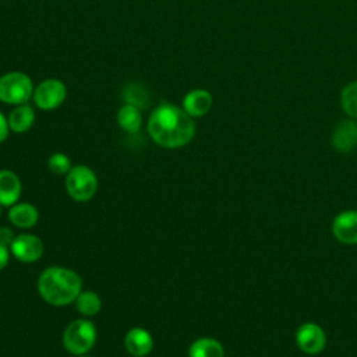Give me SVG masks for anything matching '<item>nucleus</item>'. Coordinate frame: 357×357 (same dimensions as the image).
<instances>
[{"mask_svg":"<svg viewBox=\"0 0 357 357\" xmlns=\"http://www.w3.org/2000/svg\"><path fill=\"white\" fill-rule=\"evenodd\" d=\"M188 357H225V347L215 337H198L190 344Z\"/></svg>","mask_w":357,"mask_h":357,"instance_id":"nucleus-16","label":"nucleus"},{"mask_svg":"<svg viewBox=\"0 0 357 357\" xmlns=\"http://www.w3.org/2000/svg\"><path fill=\"white\" fill-rule=\"evenodd\" d=\"M124 347L134 357H145L153 349V337L145 328H131L124 336Z\"/></svg>","mask_w":357,"mask_h":357,"instance_id":"nucleus-11","label":"nucleus"},{"mask_svg":"<svg viewBox=\"0 0 357 357\" xmlns=\"http://www.w3.org/2000/svg\"><path fill=\"white\" fill-rule=\"evenodd\" d=\"M10 255H11L10 247L0 244V271H3L7 266V264L10 261Z\"/></svg>","mask_w":357,"mask_h":357,"instance_id":"nucleus-24","label":"nucleus"},{"mask_svg":"<svg viewBox=\"0 0 357 357\" xmlns=\"http://www.w3.org/2000/svg\"><path fill=\"white\" fill-rule=\"evenodd\" d=\"M43 243L42 240L31 233L17 234L14 241L10 245L11 255L22 264H33L43 255Z\"/></svg>","mask_w":357,"mask_h":357,"instance_id":"nucleus-8","label":"nucleus"},{"mask_svg":"<svg viewBox=\"0 0 357 357\" xmlns=\"http://www.w3.org/2000/svg\"><path fill=\"white\" fill-rule=\"evenodd\" d=\"M74 303L78 312L84 317H93L102 308L100 297L92 290H82Z\"/></svg>","mask_w":357,"mask_h":357,"instance_id":"nucleus-18","label":"nucleus"},{"mask_svg":"<svg viewBox=\"0 0 357 357\" xmlns=\"http://www.w3.org/2000/svg\"><path fill=\"white\" fill-rule=\"evenodd\" d=\"M49 170L56 176H66L73 167L71 159L63 152H54L47 159Z\"/></svg>","mask_w":357,"mask_h":357,"instance_id":"nucleus-21","label":"nucleus"},{"mask_svg":"<svg viewBox=\"0 0 357 357\" xmlns=\"http://www.w3.org/2000/svg\"><path fill=\"white\" fill-rule=\"evenodd\" d=\"M332 234L342 243L349 245L357 244V209H347L337 213L332 220Z\"/></svg>","mask_w":357,"mask_h":357,"instance_id":"nucleus-9","label":"nucleus"},{"mask_svg":"<svg viewBox=\"0 0 357 357\" xmlns=\"http://www.w3.org/2000/svg\"><path fill=\"white\" fill-rule=\"evenodd\" d=\"M8 220L18 229L33 227L39 220V212L33 204L17 202L8 209Z\"/></svg>","mask_w":357,"mask_h":357,"instance_id":"nucleus-14","label":"nucleus"},{"mask_svg":"<svg viewBox=\"0 0 357 357\" xmlns=\"http://www.w3.org/2000/svg\"><path fill=\"white\" fill-rule=\"evenodd\" d=\"M331 144L337 152H350L357 146V123L354 120L339 121L331 135Z\"/></svg>","mask_w":357,"mask_h":357,"instance_id":"nucleus-10","label":"nucleus"},{"mask_svg":"<svg viewBox=\"0 0 357 357\" xmlns=\"http://www.w3.org/2000/svg\"><path fill=\"white\" fill-rule=\"evenodd\" d=\"M66 191L71 199L86 202L92 199L98 191V177L95 172L85 165H75L66 174Z\"/></svg>","mask_w":357,"mask_h":357,"instance_id":"nucleus-5","label":"nucleus"},{"mask_svg":"<svg viewBox=\"0 0 357 357\" xmlns=\"http://www.w3.org/2000/svg\"><path fill=\"white\" fill-rule=\"evenodd\" d=\"M33 82L22 71H10L0 75V102L7 105H24L33 95Z\"/></svg>","mask_w":357,"mask_h":357,"instance_id":"nucleus-4","label":"nucleus"},{"mask_svg":"<svg viewBox=\"0 0 357 357\" xmlns=\"http://www.w3.org/2000/svg\"><path fill=\"white\" fill-rule=\"evenodd\" d=\"M3 208H4V206H3V205H1V204H0V216H1V215H3Z\"/></svg>","mask_w":357,"mask_h":357,"instance_id":"nucleus-25","label":"nucleus"},{"mask_svg":"<svg viewBox=\"0 0 357 357\" xmlns=\"http://www.w3.org/2000/svg\"><path fill=\"white\" fill-rule=\"evenodd\" d=\"M35 117L36 116H35V110L32 106H29L28 103L18 105L10 112V114L7 117L10 130L17 134L26 132L33 126Z\"/></svg>","mask_w":357,"mask_h":357,"instance_id":"nucleus-15","label":"nucleus"},{"mask_svg":"<svg viewBox=\"0 0 357 357\" xmlns=\"http://www.w3.org/2000/svg\"><path fill=\"white\" fill-rule=\"evenodd\" d=\"M340 105L343 112L351 117L357 119V81L347 84L340 93Z\"/></svg>","mask_w":357,"mask_h":357,"instance_id":"nucleus-19","label":"nucleus"},{"mask_svg":"<svg viewBox=\"0 0 357 357\" xmlns=\"http://www.w3.org/2000/svg\"><path fill=\"white\" fill-rule=\"evenodd\" d=\"M213 105V98L206 89H192L183 98L181 107L192 119L202 117L209 113Z\"/></svg>","mask_w":357,"mask_h":357,"instance_id":"nucleus-12","label":"nucleus"},{"mask_svg":"<svg viewBox=\"0 0 357 357\" xmlns=\"http://www.w3.org/2000/svg\"><path fill=\"white\" fill-rule=\"evenodd\" d=\"M67 98L64 82L56 78H46L33 88V103L40 110H54L63 105Z\"/></svg>","mask_w":357,"mask_h":357,"instance_id":"nucleus-6","label":"nucleus"},{"mask_svg":"<svg viewBox=\"0 0 357 357\" xmlns=\"http://www.w3.org/2000/svg\"><path fill=\"white\" fill-rule=\"evenodd\" d=\"M296 344L297 347L308 354H319L326 346V333L321 325L315 322H304L296 331Z\"/></svg>","mask_w":357,"mask_h":357,"instance_id":"nucleus-7","label":"nucleus"},{"mask_svg":"<svg viewBox=\"0 0 357 357\" xmlns=\"http://www.w3.org/2000/svg\"><path fill=\"white\" fill-rule=\"evenodd\" d=\"M77 357H89L88 354H81V356H77Z\"/></svg>","mask_w":357,"mask_h":357,"instance_id":"nucleus-26","label":"nucleus"},{"mask_svg":"<svg viewBox=\"0 0 357 357\" xmlns=\"http://www.w3.org/2000/svg\"><path fill=\"white\" fill-rule=\"evenodd\" d=\"M22 191V184L17 173L8 169L0 170V204L11 206L18 202Z\"/></svg>","mask_w":357,"mask_h":357,"instance_id":"nucleus-13","label":"nucleus"},{"mask_svg":"<svg viewBox=\"0 0 357 357\" xmlns=\"http://www.w3.org/2000/svg\"><path fill=\"white\" fill-rule=\"evenodd\" d=\"M39 296L53 307H64L75 301L82 291L81 276L66 266H49L38 278Z\"/></svg>","mask_w":357,"mask_h":357,"instance_id":"nucleus-2","label":"nucleus"},{"mask_svg":"<svg viewBox=\"0 0 357 357\" xmlns=\"http://www.w3.org/2000/svg\"><path fill=\"white\" fill-rule=\"evenodd\" d=\"M117 124L128 134L138 132L142 126L141 109L134 105L124 103L117 112Z\"/></svg>","mask_w":357,"mask_h":357,"instance_id":"nucleus-17","label":"nucleus"},{"mask_svg":"<svg viewBox=\"0 0 357 357\" xmlns=\"http://www.w3.org/2000/svg\"><path fill=\"white\" fill-rule=\"evenodd\" d=\"M123 98L126 100V103L134 105L139 109L145 107L146 102H148V93L146 91L138 85V84H128L126 86V89L123 91Z\"/></svg>","mask_w":357,"mask_h":357,"instance_id":"nucleus-20","label":"nucleus"},{"mask_svg":"<svg viewBox=\"0 0 357 357\" xmlns=\"http://www.w3.org/2000/svg\"><path fill=\"white\" fill-rule=\"evenodd\" d=\"M10 126H8V120L7 117L0 112V144L4 142L8 138L10 134Z\"/></svg>","mask_w":357,"mask_h":357,"instance_id":"nucleus-23","label":"nucleus"},{"mask_svg":"<svg viewBox=\"0 0 357 357\" xmlns=\"http://www.w3.org/2000/svg\"><path fill=\"white\" fill-rule=\"evenodd\" d=\"M146 130L152 141L166 149H177L190 144L195 135V123L183 107L162 103L148 119Z\"/></svg>","mask_w":357,"mask_h":357,"instance_id":"nucleus-1","label":"nucleus"},{"mask_svg":"<svg viewBox=\"0 0 357 357\" xmlns=\"http://www.w3.org/2000/svg\"><path fill=\"white\" fill-rule=\"evenodd\" d=\"M98 332L92 321L86 318H78L71 321L61 336L64 349L73 356L88 354L96 343Z\"/></svg>","mask_w":357,"mask_h":357,"instance_id":"nucleus-3","label":"nucleus"},{"mask_svg":"<svg viewBox=\"0 0 357 357\" xmlns=\"http://www.w3.org/2000/svg\"><path fill=\"white\" fill-rule=\"evenodd\" d=\"M14 238H15V234H14L13 229H10L7 226H0V244L10 247L11 243L14 241Z\"/></svg>","mask_w":357,"mask_h":357,"instance_id":"nucleus-22","label":"nucleus"}]
</instances>
